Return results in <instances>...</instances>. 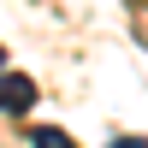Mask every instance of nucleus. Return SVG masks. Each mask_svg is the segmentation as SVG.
<instances>
[{
    "label": "nucleus",
    "mask_w": 148,
    "mask_h": 148,
    "mask_svg": "<svg viewBox=\"0 0 148 148\" xmlns=\"http://www.w3.org/2000/svg\"><path fill=\"white\" fill-rule=\"evenodd\" d=\"M30 148H77V142H71L59 125H36V130H30Z\"/></svg>",
    "instance_id": "2"
},
{
    "label": "nucleus",
    "mask_w": 148,
    "mask_h": 148,
    "mask_svg": "<svg viewBox=\"0 0 148 148\" xmlns=\"http://www.w3.org/2000/svg\"><path fill=\"white\" fill-rule=\"evenodd\" d=\"M30 107H36V77L0 71V113H30Z\"/></svg>",
    "instance_id": "1"
},
{
    "label": "nucleus",
    "mask_w": 148,
    "mask_h": 148,
    "mask_svg": "<svg viewBox=\"0 0 148 148\" xmlns=\"http://www.w3.org/2000/svg\"><path fill=\"white\" fill-rule=\"evenodd\" d=\"M107 148H148V136H113Z\"/></svg>",
    "instance_id": "3"
},
{
    "label": "nucleus",
    "mask_w": 148,
    "mask_h": 148,
    "mask_svg": "<svg viewBox=\"0 0 148 148\" xmlns=\"http://www.w3.org/2000/svg\"><path fill=\"white\" fill-rule=\"evenodd\" d=\"M0 71H6V47H0Z\"/></svg>",
    "instance_id": "4"
}]
</instances>
